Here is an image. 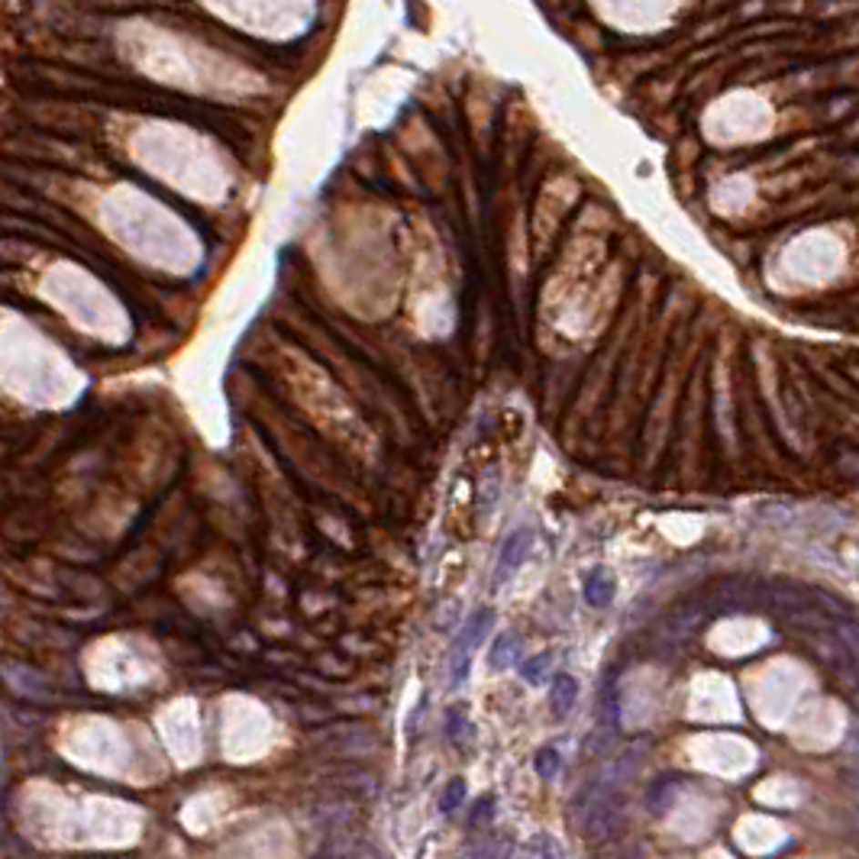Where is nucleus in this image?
Instances as JSON below:
<instances>
[{
  "label": "nucleus",
  "instance_id": "1a4fd4ad",
  "mask_svg": "<svg viewBox=\"0 0 859 859\" xmlns=\"http://www.w3.org/2000/svg\"><path fill=\"white\" fill-rule=\"evenodd\" d=\"M533 766H537L540 779H556V772H559V750H556V746H543Z\"/></svg>",
  "mask_w": 859,
  "mask_h": 859
},
{
  "label": "nucleus",
  "instance_id": "39448f33",
  "mask_svg": "<svg viewBox=\"0 0 859 859\" xmlns=\"http://www.w3.org/2000/svg\"><path fill=\"white\" fill-rule=\"evenodd\" d=\"M578 701V682L572 675H556L553 691H549V704H553L556 714H568Z\"/></svg>",
  "mask_w": 859,
  "mask_h": 859
},
{
  "label": "nucleus",
  "instance_id": "0eeeda50",
  "mask_svg": "<svg viewBox=\"0 0 859 859\" xmlns=\"http://www.w3.org/2000/svg\"><path fill=\"white\" fill-rule=\"evenodd\" d=\"M833 633L840 637V643L846 647V653L856 660L859 666V624L850 618H833Z\"/></svg>",
  "mask_w": 859,
  "mask_h": 859
},
{
  "label": "nucleus",
  "instance_id": "f8f14e48",
  "mask_svg": "<svg viewBox=\"0 0 859 859\" xmlns=\"http://www.w3.org/2000/svg\"><path fill=\"white\" fill-rule=\"evenodd\" d=\"M856 750H859V737H856Z\"/></svg>",
  "mask_w": 859,
  "mask_h": 859
},
{
  "label": "nucleus",
  "instance_id": "9d476101",
  "mask_svg": "<svg viewBox=\"0 0 859 859\" xmlns=\"http://www.w3.org/2000/svg\"><path fill=\"white\" fill-rule=\"evenodd\" d=\"M472 733H476V731H472L469 718H465V711H462V708L449 711V737H453V740H469Z\"/></svg>",
  "mask_w": 859,
  "mask_h": 859
},
{
  "label": "nucleus",
  "instance_id": "423d86ee",
  "mask_svg": "<svg viewBox=\"0 0 859 859\" xmlns=\"http://www.w3.org/2000/svg\"><path fill=\"white\" fill-rule=\"evenodd\" d=\"M517 653H520L517 633H501L488 649V666L491 669H507L514 660H517Z\"/></svg>",
  "mask_w": 859,
  "mask_h": 859
},
{
  "label": "nucleus",
  "instance_id": "f257e3e1",
  "mask_svg": "<svg viewBox=\"0 0 859 859\" xmlns=\"http://www.w3.org/2000/svg\"><path fill=\"white\" fill-rule=\"evenodd\" d=\"M491 624H495V611H491V608H482V611L472 614V618L465 620V627L459 630L453 649H449V682H453V689H459V685L469 679L472 656H476V649L485 643Z\"/></svg>",
  "mask_w": 859,
  "mask_h": 859
},
{
  "label": "nucleus",
  "instance_id": "f03ea898",
  "mask_svg": "<svg viewBox=\"0 0 859 859\" xmlns=\"http://www.w3.org/2000/svg\"><path fill=\"white\" fill-rule=\"evenodd\" d=\"M766 601L769 608H775L779 614H798V618H804V614L814 611V588H798V585H772V588H766Z\"/></svg>",
  "mask_w": 859,
  "mask_h": 859
},
{
  "label": "nucleus",
  "instance_id": "6e6552de",
  "mask_svg": "<svg viewBox=\"0 0 859 859\" xmlns=\"http://www.w3.org/2000/svg\"><path fill=\"white\" fill-rule=\"evenodd\" d=\"M549 666H553V653H540L533 656V660H527L524 666H520V675H524L527 682L540 685L549 679Z\"/></svg>",
  "mask_w": 859,
  "mask_h": 859
},
{
  "label": "nucleus",
  "instance_id": "7ed1b4c3",
  "mask_svg": "<svg viewBox=\"0 0 859 859\" xmlns=\"http://www.w3.org/2000/svg\"><path fill=\"white\" fill-rule=\"evenodd\" d=\"M530 547H533V530L514 533L511 540L505 543V549H501V559H497V568H495V585H505L507 578L517 572L524 556L530 553Z\"/></svg>",
  "mask_w": 859,
  "mask_h": 859
},
{
  "label": "nucleus",
  "instance_id": "9b49d317",
  "mask_svg": "<svg viewBox=\"0 0 859 859\" xmlns=\"http://www.w3.org/2000/svg\"><path fill=\"white\" fill-rule=\"evenodd\" d=\"M462 798H465V782L453 779L446 785V795L440 798V811H446V814H449V811H455L462 804Z\"/></svg>",
  "mask_w": 859,
  "mask_h": 859
},
{
  "label": "nucleus",
  "instance_id": "20e7f679",
  "mask_svg": "<svg viewBox=\"0 0 859 859\" xmlns=\"http://www.w3.org/2000/svg\"><path fill=\"white\" fill-rule=\"evenodd\" d=\"M614 598V578L611 572L604 566H595L588 572V578H585V601L591 604V608H608Z\"/></svg>",
  "mask_w": 859,
  "mask_h": 859
}]
</instances>
